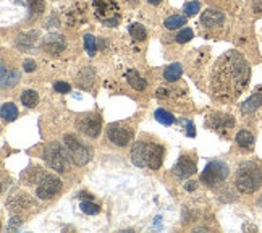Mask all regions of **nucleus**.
Listing matches in <instances>:
<instances>
[{
  "instance_id": "f257e3e1",
  "label": "nucleus",
  "mask_w": 262,
  "mask_h": 233,
  "mask_svg": "<svg viewBox=\"0 0 262 233\" xmlns=\"http://www.w3.org/2000/svg\"><path fill=\"white\" fill-rule=\"evenodd\" d=\"M251 76L248 60L236 50L217 58L210 72V91L220 102H233L246 89Z\"/></svg>"
},
{
  "instance_id": "f03ea898",
  "label": "nucleus",
  "mask_w": 262,
  "mask_h": 233,
  "mask_svg": "<svg viewBox=\"0 0 262 233\" xmlns=\"http://www.w3.org/2000/svg\"><path fill=\"white\" fill-rule=\"evenodd\" d=\"M25 180L28 185L36 186V196L41 199H52L62 189V181L58 177L47 174L39 167L29 168L25 174Z\"/></svg>"
},
{
  "instance_id": "7ed1b4c3",
  "label": "nucleus",
  "mask_w": 262,
  "mask_h": 233,
  "mask_svg": "<svg viewBox=\"0 0 262 233\" xmlns=\"http://www.w3.org/2000/svg\"><path fill=\"white\" fill-rule=\"evenodd\" d=\"M164 147L157 143H149V141H138L131 149V160L136 167L141 168H160L164 162Z\"/></svg>"
},
{
  "instance_id": "20e7f679",
  "label": "nucleus",
  "mask_w": 262,
  "mask_h": 233,
  "mask_svg": "<svg viewBox=\"0 0 262 233\" xmlns=\"http://www.w3.org/2000/svg\"><path fill=\"white\" fill-rule=\"evenodd\" d=\"M235 183L239 193L248 195L257 191L262 183V174L257 164H254V162H243V164H239L236 170Z\"/></svg>"
},
{
  "instance_id": "39448f33",
  "label": "nucleus",
  "mask_w": 262,
  "mask_h": 233,
  "mask_svg": "<svg viewBox=\"0 0 262 233\" xmlns=\"http://www.w3.org/2000/svg\"><path fill=\"white\" fill-rule=\"evenodd\" d=\"M44 159L47 162V165L55 170V172H60V174H63V172L68 170L70 167V154L67 147H63L60 143L54 141V143H49L44 149Z\"/></svg>"
},
{
  "instance_id": "423d86ee",
  "label": "nucleus",
  "mask_w": 262,
  "mask_h": 233,
  "mask_svg": "<svg viewBox=\"0 0 262 233\" xmlns=\"http://www.w3.org/2000/svg\"><path fill=\"white\" fill-rule=\"evenodd\" d=\"M94 12L96 16L102 22L105 26L114 28L118 25V5L115 0H94Z\"/></svg>"
},
{
  "instance_id": "0eeeda50",
  "label": "nucleus",
  "mask_w": 262,
  "mask_h": 233,
  "mask_svg": "<svg viewBox=\"0 0 262 233\" xmlns=\"http://www.w3.org/2000/svg\"><path fill=\"white\" fill-rule=\"evenodd\" d=\"M228 174H230V170L227 164H224V162H220V160H214V162H209L206 168L203 170L201 181L207 186H217L219 183L227 180Z\"/></svg>"
},
{
  "instance_id": "6e6552de",
  "label": "nucleus",
  "mask_w": 262,
  "mask_h": 233,
  "mask_svg": "<svg viewBox=\"0 0 262 233\" xmlns=\"http://www.w3.org/2000/svg\"><path fill=\"white\" fill-rule=\"evenodd\" d=\"M63 143H65V147L68 151L70 157L75 162L76 165H86L89 162V149L79 141L76 136L73 135H67L63 138Z\"/></svg>"
},
{
  "instance_id": "1a4fd4ad",
  "label": "nucleus",
  "mask_w": 262,
  "mask_h": 233,
  "mask_svg": "<svg viewBox=\"0 0 262 233\" xmlns=\"http://www.w3.org/2000/svg\"><path fill=\"white\" fill-rule=\"evenodd\" d=\"M107 138L112 144L118 147H125L133 139V130L123 123H114L107 128Z\"/></svg>"
},
{
  "instance_id": "9d476101",
  "label": "nucleus",
  "mask_w": 262,
  "mask_h": 233,
  "mask_svg": "<svg viewBox=\"0 0 262 233\" xmlns=\"http://www.w3.org/2000/svg\"><path fill=\"white\" fill-rule=\"evenodd\" d=\"M76 128L89 138H97L100 135V128H102V118L97 114H84L78 117Z\"/></svg>"
},
{
  "instance_id": "9b49d317",
  "label": "nucleus",
  "mask_w": 262,
  "mask_h": 233,
  "mask_svg": "<svg viewBox=\"0 0 262 233\" xmlns=\"http://www.w3.org/2000/svg\"><path fill=\"white\" fill-rule=\"evenodd\" d=\"M206 125H207V128L214 130V131H228L235 126V118L228 114L215 112L207 117Z\"/></svg>"
},
{
  "instance_id": "f8f14e48",
  "label": "nucleus",
  "mask_w": 262,
  "mask_h": 233,
  "mask_svg": "<svg viewBox=\"0 0 262 233\" xmlns=\"http://www.w3.org/2000/svg\"><path fill=\"white\" fill-rule=\"evenodd\" d=\"M173 174L180 180L189 178L191 175L196 174V162L193 159H189L188 156H181L173 167Z\"/></svg>"
},
{
  "instance_id": "ddd939ff",
  "label": "nucleus",
  "mask_w": 262,
  "mask_h": 233,
  "mask_svg": "<svg viewBox=\"0 0 262 233\" xmlns=\"http://www.w3.org/2000/svg\"><path fill=\"white\" fill-rule=\"evenodd\" d=\"M67 47V40L62 34H49L47 37H44V43H42V49L46 52L57 55L60 52H63Z\"/></svg>"
},
{
  "instance_id": "4468645a",
  "label": "nucleus",
  "mask_w": 262,
  "mask_h": 233,
  "mask_svg": "<svg viewBox=\"0 0 262 233\" xmlns=\"http://www.w3.org/2000/svg\"><path fill=\"white\" fill-rule=\"evenodd\" d=\"M8 209L13 212V214H16V212H21V210H26L33 206V199L29 198L26 193H15L12 198L8 199L7 202Z\"/></svg>"
},
{
  "instance_id": "2eb2a0df",
  "label": "nucleus",
  "mask_w": 262,
  "mask_h": 233,
  "mask_svg": "<svg viewBox=\"0 0 262 233\" xmlns=\"http://www.w3.org/2000/svg\"><path fill=\"white\" fill-rule=\"evenodd\" d=\"M225 22V16L224 13H220L219 10L214 8H207L206 12L201 15V25L206 26V28H217L222 26Z\"/></svg>"
},
{
  "instance_id": "dca6fc26",
  "label": "nucleus",
  "mask_w": 262,
  "mask_h": 233,
  "mask_svg": "<svg viewBox=\"0 0 262 233\" xmlns=\"http://www.w3.org/2000/svg\"><path fill=\"white\" fill-rule=\"evenodd\" d=\"M259 107H262V88L257 89L253 96H251L249 99H246L245 102L241 104V112L249 115V114H254Z\"/></svg>"
},
{
  "instance_id": "f3484780",
  "label": "nucleus",
  "mask_w": 262,
  "mask_h": 233,
  "mask_svg": "<svg viewBox=\"0 0 262 233\" xmlns=\"http://www.w3.org/2000/svg\"><path fill=\"white\" fill-rule=\"evenodd\" d=\"M94 79H96V72L91 67H86L76 75L75 81H76V86H79L81 89H89L91 86H93Z\"/></svg>"
},
{
  "instance_id": "a211bd4d",
  "label": "nucleus",
  "mask_w": 262,
  "mask_h": 233,
  "mask_svg": "<svg viewBox=\"0 0 262 233\" xmlns=\"http://www.w3.org/2000/svg\"><path fill=\"white\" fill-rule=\"evenodd\" d=\"M126 81L128 84L136 89V91H144L146 89V81L144 78H141V75L136 72V70H128L126 72Z\"/></svg>"
},
{
  "instance_id": "6ab92c4d",
  "label": "nucleus",
  "mask_w": 262,
  "mask_h": 233,
  "mask_svg": "<svg viewBox=\"0 0 262 233\" xmlns=\"http://www.w3.org/2000/svg\"><path fill=\"white\" fill-rule=\"evenodd\" d=\"M36 37H37V33H26V34H21L16 40V46L23 50H29L33 46H36Z\"/></svg>"
},
{
  "instance_id": "aec40b11",
  "label": "nucleus",
  "mask_w": 262,
  "mask_h": 233,
  "mask_svg": "<svg viewBox=\"0 0 262 233\" xmlns=\"http://www.w3.org/2000/svg\"><path fill=\"white\" fill-rule=\"evenodd\" d=\"M181 75H183V68H181L180 63H172V65H168L165 68V72H164V78L168 81V83H173V81H177Z\"/></svg>"
},
{
  "instance_id": "412c9836",
  "label": "nucleus",
  "mask_w": 262,
  "mask_h": 233,
  "mask_svg": "<svg viewBox=\"0 0 262 233\" xmlns=\"http://www.w3.org/2000/svg\"><path fill=\"white\" fill-rule=\"evenodd\" d=\"M18 76L19 73L18 72H8L7 73V67L5 63H2V88H12L13 84L18 83Z\"/></svg>"
},
{
  "instance_id": "4be33fe9",
  "label": "nucleus",
  "mask_w": 262,
  "mask_h": 233,
  "mask_svg": "<svg viewBox=\"0 0 262 233\" xmlns=\"http://www.w3.org/2000/svg\"><path fill=\"white\" fill-rule=\"evenodd\" d=\"M21 102H23L25 107L33 109V107H36L37 102H39V96H37L36 91H33V89H26L25 93L21 94Z\"/></svg>"
},
{
  "instance_id": "5701e85b",
  "label": "nucleus",
  "mask_w": 262,
  "mask_h": 233,
  "mask_svg": "<svg viewBox=\"0 0 262 233\" xmlns=\"http://www.w3.org/2000/svg\"><path fill=\"white\" fill-rule=\"evenodd\" d=\"M0 114H2V118L5 121H13L18 117V109L12 102H5L2 105V109H0Z\"/></svg>"
},
{
  "instance_id": "b1692460",
  "label": "nucleus",
  "mask_w": 262,
  "mask_h": 233,
  "mask_svg": "<svg viewBox=\"0 0 262 233\" xmlns=\"http://www.w3.org/2000/svg\"><path fill=\"white\" fill-rule=\"evenodd\" d=\"M236 143L239 147H253L254 144V136L249 133L246 130H241L236 135Z\"/></svg>"
},
{
  "instance_id": "393cba45",
  "label": "nucleus",
  "mask_w": 262,
  "mask_h": 233,
  "mask_svg": "<svg viewBox=\"0 0 262 233\" xmlns=\"http://www.w3.org/2000/svg\"><path fill=\"white\" fill-rule=\"evenodd\" d=\"M154 117H156V120L159 121V123H162L165 126H170V125L175 123V117L170 112H167V110H164V109H157Z\"/></svg>"
},
{
  "instance_id": "a878e982",
  "label": "nucleus",
  "mask_w": 262,
  "mask_h": 233,
  "mask_svg": "<svg viewBox=\"0 0 262 233\" xmlns=\"http://www.w3.org/2000/svg\"><path fill=\"white\" fill-rule=\"evenodd\" d=\"M28 7L31 16H41L46 10V2L44 0H28Z\"/></svg>"
},
{
  "instance_id": "bb28decb",
  "label": "nucleus",
  "mask_w": 262,
  "mask_h": 233,
  "mask_svg": "<svg viewBox=\"0 0 262 233\" xmlns=\"http://www.w3.org/2000/svg\"><path fill=\"white\" fill-rule=\"evenodd\" d=\"M129 34L133 39L136 40H146L147 37V33H146V29L143 25H139V23H133L129 26Z\"/></svg>"
},
{
  "instance_id": "cd10ccee",
  "label": "nucleus",
  "mask_w": 262,
  "mask_h": 233,
  "mask_svg": "<svg viewBox=\"0 0 262 233\" xmlns=\"http://www.w3.org/2000/svg\"><path fill=\"white\" fill-rule=\"evenodd\" d=\"M185 23H186V18H185V16L173 15V16H170V18L165 19L164 26H165L167 29H178V28H181V26H185Z\"/></svg>"
},
{
  "instance_id": "c85d7f7f",
  "label": "nucleus",
  "mask_w": 262,
  "mask_h": 233,
  "mask_svg": "<svg viewBox=\"0 0 262 233\" xmlns=\"http://www.w3.org/2000/svg\"><path fill=\"white\" fill-rule=\"evenodd\" d=\"M79 207H81V210L84 212V214H88V216H96V214H99V212H100L99 204H96V202H93L91 199L83 201Z\"/></svg>"
},
{
  "instance_id": "c756f323",
  "label": "nucleus",
  "mask_w": 262,
  "mask_h": 233,
  "mask_svg": "<svg viewBox=\"0 0 262 233\" xmlns=\"http://www.w3.org/2000/svg\"><path fill=\"white\" fill-rule=\"evenodd\" d=\"M84 49L86 52L89 54V57H94L96 55V50H97V43H96V37L86 34L84 36Z\"/></svg>"
},
{
  "instance_id": "7c9ffc66",
  "label": "nucleus",
  "mask_w": 262,
  "mask_h": 233,
  "mask_svg": "<svg viewBox=\"0 0 262 233\" xmlns=\"http://www.w3.org/2000/svg\"><path fill=\"white\" fill-rule=\"evenodd\" d=\"M193 36H194V33L191 31L189 28H186V29H183V31H180L177 34V40H178L180 44H185V43H188V40L193 39Z\"/></svg>"
},
{
  "instance_id": "2f4dec72",
  "label": "nucleus",
  "mask_w": 262,
  "mask_h": 233,
  "mask_svg": "<svg viewBox=\"0 0 262 233\" xmlns=\"http://www.w3.org/2000/svg\"><path fill=\"white\" fill-rule=\"evenodd\" d=\"M199 10H201V4L198 2V0H194V2H189L185 5V13L186 16H193L196 13H199Z\"/></svg>"
},
{
  "instance_id": "473e14b6",
  "label": "nucleus",
  "mask_w": 262,
  "mask_h": 233,
  "mask_svg": "<svg viewBox=\"0 0 262 233\" xmlns=\"http://www.w3.org/2000/svg\"><path fill=\"white\" fill-rule=\"evenodd\" d=\"M54 89L57 91V93H62V94L70 93V91H72L70 84H68V83H63V81H58V83H55V84H54Z\"/></svg>"
},
{
  "instance_id": "72a5a7b5",
  "label": "nucleus",
  "mask_w": 262,
  "mask_h": 233,
  "mask_svg": "<svg viewBox=\"0 0 262 233\" xmlns=\"http://www.w3.org/2000/svg\"><path fill=\"white\" fill-rule=\"evenodd\" d=\"M23 68H25V72L31 73V72H34V70H36V62H34V60H26Z\"/></svg>"
},
{
  "instance_id": "f704fd0d",
  "label": "nucleus",
  "mask_w": 262,
  "mask_h": 233,
  "mask_svg": "<svg viewBox=\"0 0 262 233\" xmlns=\"http://www.w3.org/2000/svg\"><path fill=\"white\" fill-rule=\"evenodd\" d=\"M183 123L186 125V135L193 138V136L196 135V131H194V125L191 123V121H186V120H183Z\"/></svg>"
},
{
  "instance_id": "c9c22d12",
  "label": "nucleus",
  "mask_w": 262,
  "mask_h": 233,
  "mask_svg": "<svg viewBox=\"0 0 262 233\" xmlns=\"http://www.w3.org/2000/svg\"><path fill=\"white\" fill-rule=\"evenodd\" d=\"M253 8H254L256 13H262V0H254Z\"/></svg>"
},
{
  "instance_id": "e433bc0d",
  "label": "nucleus",
  "mask_w": 262,
  "mask_h": 233,
  "mask_svg": "<svg viewBox=\"0 0 262 233\" xmlns=\"http://www.w3.org/2000/svg\"><path fill=\"white\" fill-rule=\"evenodd\" d=\"M185 189L186 191H194L196 189V183H194V181H191V183H186L185 185Z\"/></svg>"
},
{
  "instance_id": "4c0bfd02",
  "label": "nucleus",
  "mask_w": 262,
  "mask_h": 233,
  "mask_svg": "<svg viewBox=\"0 0 262 233\" xmlns=\"http://www.w3.org/2000/svg\"><path fill=\"white\" fill-rule=\"evenodd\" d=\"M78 196H79V198H86V199H93V196H91L89 193H84V191H83V193H79Z\"/></svg>"
},
{
  "instance_id": "58836bf2",
  "label": "nucleus",
  "mask_w": 262,
  "mask_h": 233,
  "mask_svg": "<svg viewBox=\"0 0 262 233\" xmlns=\"http://www.w3.org/2000/svg\"><path fill=\"white\" fill-rule=\"evenodd\" d=\"M149 4H152V5H159L160 4V0H147Z\"/></svg>"
},
{
  "instance_id": "ea45409f",
  "label": "nucleus",
  "mask_w": 262,
  "mask_h": 233,
  "mask_svg": "<svg viewBox=\"0 0 262 233\" xmlns=\"http://www.w3.org/2000/svg\"><path fill=\"white\" fill-rule=\"evenodd\" d=\"M259 206H262V198H260V201H259Z\"/></svg>"
}]
</instances>
